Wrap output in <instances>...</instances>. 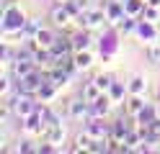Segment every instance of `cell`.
<instances>
[{"label":"cell","mask_w":160,"mask_h":154,"mask_svg":"<svg viewBox=\"0 0 160 154\" xmlns=\"http://www.w3.org/2000/svg\"><path fill=\"white\" fill-rule=\"evenodd\" d=\"M23 26H26L23 13L16 5L5 3L3 5V31H5V34H16V31H18V34H23Z\"/></svg>","instance_id":"obj_1"},{"label":"cell","mask_w":160,"mask_h":154,"mask_svg":"<svg viewBox=\"0 0 160 154\" xmlns=\"http://www.w3.org/2000/svg\"><path fill=\"white\" fill-rule=\"evenodd\" d=\"M5 103L11 105V110H13L16 118H26V116H31V113L36 110V103L31 100V95H26V92H21V90H18L13 98H8Z\"/></svg>","instance_id":"obj_2"},{"label":"cell","mask_w":160,"mask_h":154,"mask_svg":"<svg viewBox=\"0 0 160 154\" xmlns=\"http://www.w3.org/2000/svg\"><path fill=\"white\" fill-rule=\"evenodd\" d=\"M44 82H47V77H42V75L34 69V72H28L26 77L18 80V82H16V87L21 90V92H26V95H39V90H42Z\"/></svg>","instance_id":"obj_3"},{"label":"cell","mask_w":160,"mask_h":154,"mask_svg":"<svg viewBox=\"0 0 160 154\" xmlns=\"http://www.w3.org/2000/svg\"><path fill=\"white\" fill-rule=\"evenodd\" d=\"M103 21H108V18H106V10H93V8L78 16L80 28H88V31H91V28H96V26H101Z\"/></svg>","instance_id":"obj_4"},{"label":"cell","mask_w":160,"mask_h":154,"mask_svg":"<svg viewBox=\"0 0 160 154\" xmlns=\"http://www.w3.org/2000/svg\"><path fill=\"white\" fill-rule=\"evenodd\" d=\"M67 110H70V116L78 118V121L91 118V103H88L85 98H83V100H70V103H67Z\"/></svg>","instance_id":"obj_5"},{"label":"cell","mask_w":160,"mask_h":154,"mask_svg":"<svg viewBox=\"0 0 160 154\" xmlns=\"http://www.w3.org/2000/svg\"><path fill=\"white\" fill-rule=\"evenodd\" d=\"M75 16L70 13V8L65 5V3H57V8L52 10V23L57 26V28H65V26H70V21H72Z\"/></svg>","instance_id":"obj_6"},{"label":"cell","mask_w":160,"mask_h":154,"mask_svg":"<svg viewBox=\"0 0 160 154\" xmlns=\"http://www.w3.org/2000/svg\"><path fill=\"white\" fill-rule=\"evenodd\" d=\"M106 18H108V23H122L124 16H127V10H124V3L122 0H111V3H106Z\"/></svg>","instance_id":"obj_7"},{"label":"cell","mask_w":160,"mask_h":154,"mask_svg":"<svg viewBox=\"0 0 160 154\" xmlns=\"http://www.w3.org/2000/svg\"><path fill=\"white\" fill-rule=\"evenodd\" d=\"M88 133H91L93 139H111V126H106V123H101V118H93L91 123H88Z\"/></svg>","instance_id":"obj_8"},{"label":"cell","mask_w":160,"mask_h":154,"mask_svg":"<svg viewBox=\"0 0 160 154\" xmlns=\"http://www.w3.org/2000/svg\"><path fill=\"white\" fill-rule=\"evenodd\" d=\"M70 41H72V51H85L88 46H91V34H88V28H80L78 34L70 36Z\"/></svg>","instance_id":"obj_9"},{"label":"cell","mask_w":160,"mask_h":154,"mask_svg":"<svg viewBox=\"0 0 160 154\" xmlns=\"http://www.w3.org/2000/svg\"><path fill=\"white\" fill-rule=\"evenodd\" d=\"M11 64H13V77H16V80H21V77L28 75V72H34L36 62H31V59H13Z\"/></svg>","instance_id":"obj_10"},{"label":"cell","mask_w":160,"mask_h":154,"mask_svg":"<svg viewBox=\"0 0 160 154\" xmlns=\"http://www.w3.org/2000/svg\"><path fill=\"white\" fill-rule=\"evenodd\" d=\"M108 103H111V98H106V95L96 98L91 103V118H103L106 113H108Z\"/></svg>","instance_id":"obj_11"},{"label":"cell","mask_w":160,"mask_h":154,"mask_svg":"<svg viewBox=\"0 0 160 154\" xmlns=\"http://www.w3.org/2000/svg\"><path fill=\"white\" fill-rule=\"evenodd\" d=\"M145 105H147V103H145L142 98H139V95H132V98L127 100V108H124V113H127V116H139Z\"/></svg>","instance_id":"obj_12"},{"label":"cell","mask_w":160,"mask_h":154,"mask_svg":"<svg viewBox=\"0 0 160 154\" xmlns=\"http://www.w3.org/2000/svg\"><path fill=\"white\" fill-rule=\"evenodd\" d=\"M62 139H65V128H62V123L47 126V131H44V141H52V144H57V141H62Z\"/></svg>","instance_id":"obj_13"},{"label":"cell","mask_w":160,"mask_h":154,"mask_svg":"<svg viewBox=\"0 0 160 154\" xmlns=\"http://www.w3.org/2000/svg\"><path fill=\"white\" fill-rule=\"evenodd\" d=\"M132 131L127 126L124 121H116V123H111V141H127V133Z\"/></svg>","instance_id":"obj_14"},{"label":"cell","mask_w":160,"mask_h":154,"mask_svg":"<svg viewBox=\"0 0 160 154\" xmlns=\"http://www.w3.org/2000/svg\"><path fill=\"white\" fill-rule=\"evenodd\" d=\"M145 0H124V10H127V16H132V18H137V16H142L145 13Z\"/></svg>","instance_id":"obj_15"},{"label":"cell","mask_w":160,"mask_h":154,"mask_svg":"<svg viewBox=\"0 0 160 154\" xmlns=\"http://www.w3.org/2000/svg\"><path fill=\"white\" fill-rule=\"evenodd\" d=\"M34 41H36V44H42V46H52L54 44V41H57V36H54V31H49V28H42V31H39V34L34 36Z\"/></svg>","instance_id":"obj_16"},{"label":"cell","mask_w":160,"mask_h":154,"mask_svg":"<svg viewBox=\"0 0 160 154\" xmlns=\"http://www.w3.org/2000/svg\"><path fill=\"white\" fill-rule=\"evenodd\" d=\"M91 144H93V136L88 131H83L80 136L75 139V147H72V152H91Z\"/></svg>","instance_id":"obj_17"},{"label":"cell","mask_w":160,"mask_h":154,"mask_svg":"<svg viewBox=\"0 0 160 154\" xmlns=\"http://www.w3.org/2000/svg\"><path fill=\"white\" fill-rule=\"evenodd\" d=\"M101 92H103V90L98 87V82L93 80V82H85V87H83V98H85L88 103H93L96 98H101Z\"/></svg>","instance_id":"obj_18"},{"label":"cell","mask_w":160,"mask_h":154,"mask_svg":"<svg viewBox=\"0 0 160 154\" xmlns=\"http://www.w3.org/2000/svg\"><path fill=\"white\" fill-rule=\"evenodd\" d=\"M155 118H158V113H155V105H150V103H147V105L142 108V113H139V116H137L139 126H150V123H152Z\"/></svg>","instance_id":"obj_19"},{"label":"cell","mask_w":160,"mask_h":154,"mask_svg":"<svg viewBox=\"0 0 160 154\" xmlns=\"http://www.w3.org/2000/svg\"><path fill=\"white\" fill-rule=\"evenodd\" d=\"M72 54H75V67L78 69H88V67H91L93 64V57H91V51H72Z\"/></svg>","instance_id":"obj_20"},{"label":"cell","mask_w":160,"mask_h":154,"mask_svg":"<svg viewBox=\"0 0 160 154\" xmlns=\"http://www.w3.org/2000/svg\"><path fill=\"white\" fill-rule=\"evenodd\" d=\"M137 34L142 36V39H150V44H152V41H158V34H155V26L150 23V21H145V23H139V26H137Z\"/></svg>","instance_id":"obj_21"},{"label":"cell","mask_w":160,"mask_h":154,"mask_svg":"<svg viewBox=\"0 0 160 154\" xmlns=\"http://www.w3.org/2000/svg\"><path fill=\"white\" fill-rule=\"evenodd\" d=\"M145 87H147V82H145L142 77H132V80L127 82V90L132 92V95H142V92H145Z\"/></svg>","instance_id":"obj_22"},{"label":"cell","mask_w":160,"mask_h":154,"mask_svg":"<svg viewBox=\"0 0 160 154\" xmlns=\"http://www.w3.org/2000/svg\"><path fill=\"white\" fill-rule=\"evenodd\" d=\"M39 31H42V23H39V18H28V21H26V26H23V34L34 39Z\"/></svg>","instance_id":"obj_23"},{"label":"cell","mask_w":160,"mask_h":154,"mask_svg":"<svg viewBox=\"0 0 160 154\" xmlns=\"http://www.w3.org/2000/svg\"><path fill=\"white\" fill-rule=\"evenodd\" d=\"M147 59L152 62V64H160V44L158 41H152V44L147 46Z\"/></svg>","instance_id":"obj_24"},{"label":"cell","mask_w":160,"mask_h":154,"mask_svg":"<svg viewBox=\"0 0 160 154\" xmlns=\"http://www.w3.org/2000/svg\"><path fill=\"white\" fill-rule=\"evenodd\" d=\"M96 82H98V87H101V90H111V85H114V75H98L96 77Z\"/></svg>","instance_id":"obj_25"},{"label":"cell","mask_w":160,"mask_h":154,"mask_svg":"<svg viewBox=\"0 0 160 154\" xmlns=\"http://www.w3.org/2000/svg\"><path fill=\"white\" fill-rule=\"evenodd\" d=\"M124 85H122V82H114V85H111V90H108V92H111V95H108V98H111V100H122L124 98Z\"/></svg>","instance_id":"obj_26"},{"label":"cell","mask_w":160,"mask_h":154,"mask_svg":"<svg viewBox=\"0 0 160 154\" xmlns=\"http://www.w3.org/2000/svg\"><path fill=\"white\" fill-rule=\"evenodd\" d=\"M158 5H145V13H142V18L145 21H150V23H155V21H158Z\"/></svg>","instance_id":"obj_27"},{"label":"cell","mask_w":160,"mask_h":154,"mask_svg":"<svg viewBox=\"0 0 160 154\" xmlns=\"http://www.w3.org/2000/svg\"><path fill=\"white\" fill-rule=\"evenodd\" d=\"M119 26H122L124 34H129V31H137V26H139V23H134V18H132V16H124V21H122Z\"/></svg>","instance_id":"obj_28"},{"label":"cell","mask_w":160,"mask_h":154,"mask_svg":"<svg viewBox=\"0 0 160 154\" xmlns=\"http://www.w3.org/2000/svg\"><path fill=\"white\" fill-rule=\"evenodd\" d=\"M8 90H11V77L3 75V80H0V92H3V95H8Z\"/></svg>","instance_id":"obj_29"},{"label":"cell","mask_w":160,"mask_h":154,"mask_svg":"<svg viewBox=\"0 0 160 154\" xmlns=\"http://www.w3.org/2000/svg\"><path fill=\"white\" fill-rule=\"evenodd\" d=\"M16 152H18V154H21V152L26 154V152H36V149H34V147H31V144H28V141H21V144H18V147H16Z\"/></svg>","instance_id":"obj_30"},{"label":"cell","mask_w":160,"mask_h":154,"mask_svg":"<svg viewBox=\"0 0 160 154\" xmlns=\"http://www.w3.org/2000/svg\"><path fill=\"white\" fill-rule=\"evenodd\" d=\"M147 5H158L160 8V0H147Z\"/></svg>","instance_id":"obj_31"},{"label":"cell","mask_w":160,"mask_h":154,"mask_svg":"<svg viewBox=\"0 0 160 154\" xmlns=\"http://www.w3.org/2000/svg\"><path fill=\"white\" fill-rule=\"evenodd\" d=\"M155 113H158V118H160V103H155Z\"/></svg>","instance_id":"obj_32"},{"label":"cell","mask_w":160,"mask_h":154,"mask_svg":"<svg viewBox=\"0 0 160 154\" xmlns=\"http://www.w3.org/2000/svg\"><path fill=\"white\" fill-rule=\"evenodd\" d=\"M57 3H67V0H57Z\"/></svg>","instance_id":"obj_33"},{"label":"cell","mask_w":160,"mask_h":154,"mask_svg":"<svg viewBox=\"0 0 160 154\" xmlns=\"http://www.w3.org/2000/svg\"><path fill=\"white\" fill-rule=\"evenodd\" d=\"M145 3H147V0H145Z\"/></svg>","instance_id":"obj_34"},{"label":"cell","mask_w":160,"mask_h":154,"mask_svg":"<svg viewBox=\"0 0 160 154\" xmlns=\"http://www.w3.org/2000/svg\"><path fill=\"white\" fill-rule=\"evenodd\" d=\"M122 3H124V0H122Z\"/></svg>","instance_id":"obj_35"}]
</instances>
